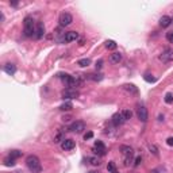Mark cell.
Wrapping results in <instances>:
<instances>
[{
	"label": "cell",
	"instance_id": "obj_1",
	"mask_svg": "<svg viewBox=\"0 0 173 173\" xmlns=\"http://www.w3.org/2000/svg\"><path fill=\"white\" fill-rule=\"evenodd\" d=\"M26 165H27V168H29L30 172H33V173L42 172L41 161H39V158H38L37 156H34V154L27 156V158H26Z\"/></svg>",
	"mask_w": 173,
	"mask_h": 173
},
{
	"label": "cell",
	"instance_id": "obj_2",
	"mask_svg": "<svg viewBox=\"0 0 173 173\" xmlns=\"http://www.w3.org/2000/svg\"><path fill=\"white\" fill-rule=\"evenodd\" d=\"M35 23L34 19L31 16H26L23 21V30H25V35L26 37H33L35 35Z\"/></svg>",
	"mask_w": 173,
	"mask_h": 173
},
{
	"label": "cell",
	"instance_id": "obj_3",
	"mask_svg": "<svg viewBox=\"0 0 173 173\" xmlns=\"http://www.w3.org/2000/svg\"><path fill=\"white\" fill-rule=\"evenodd\" d=\"M120 152L124 156V165H130L132 160V156H134V150H132L130 146H126V145H122L120 146Z\"/></svg>",
	"mask_w": 173,
	"mask_h": 173
},
{
	"label": "cell",
	"instance_id": "obj_4",
	"mask_svg": "<svg viewBox=\"0 0 173 173\" xmlns=\"http://www.w3.org/2000/svg\"><path fill=\"white\" fill-rule=\"evenodd\" d=\"M69 130L72 132L80 134V132H82L84 130H85V123H84V122H81V120H76V122H73V123L69 126Z\"/></svg>",
	"mask_w": 173,
	"mask_h": 173
},
{
	"label": "cell",
	"instance_id": "obj_5",
	"mask_svg": "<svg viewBox=\"0 0 173 173\" xmlns=\"http://www.w3.org/2000/svg\"><path fill=\"white\" fill-rule=\"evenodd\" d=\"M160 61L165 62V64H168V62H172L173 61V50L169 49V47H166V49L162 51V53L160 54Z\"/></svg>",
	"mask_w": 173,
	"mask_h": 173
},
{
	"label": "cell",
	"instance_id": "obj_6",
	"mask_svg": "<svg viewBox=\"0 0 173 173\" xmlns=\"http://www.w3.org/2000/svg\"><path fill=\"white\" fill-rule=\"evenodd\" d=\"M58 22H60V26H62V27H66V26H69L72 22H73V18H72V15H70L69 12H62L61 15H60V19H58Z\"/></svg>",
	"mask_w": 173,
	"mask_h": 173
},
{
	"label": "cell",
	"instance_id": "obj_7",
	"mask_svg": "<svg viewBox=\"0 0 173 173\" xmlns=\"http://www.w3.org/2000/svg\"><path fill=\"white\" fill-rule=\"evenodd\" d=\"M137 116H138V119L141 120V122H148L149 119V114H148V110H146V107L145 106H139V107L137 108Z\"/></svg>",
	"mask_w": 173,
	"mask_h": 173
},
{
	"label": "cell",
	"instance_id": "obj_8",
	"mask_svg": "<svg viewBox=\"0 0 173 173\" xmlns=\"http://www.w3.org/2000/svg\"><path fill=\"white\" fill-rule=\"evenodd\" d=\"M62 99H76V97H78V92L76 91V89H73V88H66L65 91H62L61 93Z\"/></svg>",
	"mask_w": 173,
	"mask_h": 173
},
{
	"label": "cell",
	"instance_id": "obj_9",
	"mask_svg": "<svg viewBox=\"0 0 173 173\" xmlns=\"http://www.w3.org/2000/svg\"><path fill=\"white\" fill-rule=\"evenodd\" d=\"M112 123H114V126H120V124L124 123V118H123V115H122V112L114 114V116H112Z\"/></svg>",
	"mask_w": 173,
	"mask_h": 173
},
{
	"label": "cell",
	"instance_id": "obj_10",
	"mask_svg": "<svg viewBox=\"0 0 173 173\" xmlns=\"http://www.w3.org/2000/svg\"><path fill=\"white\" fill-rule=\"evenodd\" d=\"M95 152L96 154H100V156H104L106 154V146H104L103 142H100V141H96L95 142Z\"/></svg>",
	"mask_w": 173,
	"mask_h": 173
},
{
	"label": "cell",
	"instance_id": "obj_11",
	"mask_svg": "<svg viewBox=\"0 0 173 173\" xmlns=\"http://www.w3.org/2000/svg\"><path fill=\"white\" fill-rule=\"evenodd\" d=\"M74 146H76V143L73 139H64L61 143L62 150H72V149H74Z\"/></svg>",
	"mask_w": 173,
	"mask_h": 173
},
{
	"label": "cell",
	"instance_id": "obj_12",
	"mask_svg": "<svg viewBox=\"0 0 173 173\" xmlns=\"http://www.w3.org/2000/svg\"><path fill=\"white\" fill-rule=\"evenodd\" d=\"M43 34H45V26H43L42 22H39V23L37 25V29H35V35H34V37L37 38V39H41V38L43 37Z\"/></svg>",
	"mask_w": 173,
	"mask_h": 173
},
{
	"label": "cell",
	"instance_id": "obj_13",
	"mask_svg": "<svg viewBox=\"0 0 173 173\" xmlns=\"http://www.w3.org/2000/svg\"><path fill=\"white\" fill-rule=\"evenodd\" d=\"M77 38H78V33H76V31H68V33H65V35H64V41L73 42V41H76Z\"/></svg>",
	"mask_w": 173,
	"mask_h": 173
},
{
	"label": "cell",
	"instance_id": "obj_14",
	"mask_svg": "<svg viewBox=\"0 0 173 173\" xmlns=\"http://www.w3.org/2000/svg\"><path fill=\"white\" fill-rule=\"evenodd\" d=\"M3 70H4L7 74H15V72H16V66L14 65V64H11V62H8V64H5L4 66H3Z\"/></svg>",
	"mask_w": 173,
	"mask_h": 173
},
{
	"label": "cell",
	"instance_id": "obj_15",
	"mask_svg": "<svg viewBox=\"0 0 173 173\" xmlns=\"http://www.w3.org/2000/svg\"><path fill=\"white\" fill-rule=\"evenodd\" d=\"M123 89L127 91L128 93H131V95H138V88H137L134 84H124Z\"/></svg>",
	"mask_w": 173,
	"mask_h": 173
},
{
	"label": "cell",
	"instance_id": "obj_16",
	"mask_svg": "<svg viewBox=\"0 0 173 173\" xmlns=\"http://www.w3.org/2000/svg\"><path fill=\"white\" fill-rule=\"evenodd\" d=\"M170 23H172V18L168 16V15H164V16L160 19V26L161 27H168Z\"/></svg>",
	"mask_w": 173,
	"mask_h": 173
},
{
	"label": "cell",
	"instance_id": "obj_17",
	"mask_svg": "<svg viewBox=\"0 0 173 173\" xmlns=\"http://www.w3.org/2000/svg\"><path fill=\"white\" fill-rule=\"evenodd\" d=\"M110 61H111L112 64H119V62L122 61V54L118 53V51L112 53L111 56H110Z\"/></svg>",
	"mask_w": 173,
	"mask_h": 173
},
{
	"label": "cell",
	"instance_id": "obj_18",
	"mask_svg": "<svg viewBox=\"0 0 173 173\" xmlns=\"http://www.w3.org/2000/svg\"><path fill=\"white\" fill-rule=\"evenodd\" d=\"M86 78L93 80V81H102V80H103V74H100V73H89V74H86Z\"/></svg>",
	"mask_w": 173,
	"mask_h": 173
},
{
	"label": "cell",
	"instance_id": "obj_19",
	"mask_svg": "<svg viewBox=\"0 0 173 173\" xmlns=\"http://www.w3.org/2000/svg\"><path fill=\"white\" fill-rule=\"evenodd\" d=\"M73 108V104L70 103V102H65V103H62L61 106H60V110L61 111H70Z\"/></svg>",
	"mask_w": 173,
	"mask_h": 173
},
{
	"label": "cell",
	"instance_id": "obj_20",
	"mask_svg": "<svg viewBox=\"0 0 173 173\" xmlns=\"http://www.w3.org/2000/svg\"><path fill=\"white\" fill-rule=\"evenodd\" d=\"M77 65H80L81 68H85V66L91 65V60H89V58H82V60H78Z\"/></svg>",
	"mask_w": 173,
	"mask_h": 173
},
{
	"label": "cell",
	"instance_id": "obj_21",
	"mask_svg": "<svg viewBox=\"0 0 173 173\" xmlns=\"http://www.w3.org/2000/svg\"><path fill=\"white\" fill-rule=\"evenodd\" d=\"M106 47L110 50H115L116 49V42L112 41V39H108V41H106Z\"/></svg>",
	"mask_w": 173,
	"mask_h": 173
},
{
	"label": "cell",
	"instance_id": "obj_22",
	"mask_svg": "<svg viewBox=\"0 0 173 173\" xmlns=\"http://www.w3.org/2000/svg\"><path fill=\"white\" fill-rule=\"evenodd\" d=\"M107 170L110 173H118V170H116V166H115V162H112V161H110L107 165Z\"/></svg>",
	"mask_w": 173,
	"mask_h": 173
},
{
	"label": "cell",
	"instance_id": "obj_23",
	"mask_svg": "<svg viewBox=\"0 0 173 173\" xmlns=\"http://www.w3.org/2000/svg\"><path fill=\"white\" fill-rule=\"evenodd\" d=\"M4 165L5 166H14V165H15V158H12L11 156H8L4 160Z\"/></svg>",
	"mask_w": 173,
	"mask_h": 173
},
{
	"label": "cell",
	"instance_id": "obj_24",
	"mask_svg": "<svg viewBox=\"0 0 173 173\" xmlns=\"http://www.w3.org/2000/svg\"><path fill=\"white\" fill-rule=\"evenodd\" d=\"M122 115H123L124 120H127V119H131L132 112L130 111V110H123V111H122Z\"/></svg>",
	"mask_w": 173,
	"mask_h": 173
},
{
	"label": "cell",
	"instance_id": "obj_25",
	"mask_svg": "<svg viewBox=\"0 0 173 173\" xmlns=\"http://www.w3.org/2000/svg\"><path fill=\"white\" fill-rule=\"evenodd\" d=\"M143 78H145V81H148V82H156V77H153V74H150V73H145Z\"/></svg>",
	"mask_w": 173,
	"mask_h": 173
},
{
	"label": "cell",
	"instance_id": "obj_26",
	"mask_svg": "<svg viewBox=\"0 0 173 173\" xmlns=\"http://www.w3.org/2000/svg\"><path fill=\"white\" fill-rule=\"evenodd\" d=\"M22 154H23V153H22L21 150H11V153H10V156L12 157V158H15V160H16L18 157H21Z\"/></svg>",
	"mask_w": 173,
	"mask_h": 173
},
{
	"label": "cell",
	"instance_id": "obj_27",
	"mask_svg": "<svg viewBox=\"0 0 173 173\" xmlns=\"http://www.w3.org/2000/svg\"><path fill=\"white\" fill-rule=\"evenodd\" d=\"M165 103L166 104H172L173 103V95L170 92H168L166 95H165Z\"/></svg>",
	"mask_w": 173,
	"mask_h": 173
},
{
	"label": "cell",
	"instance_id": "obj_28",
	"mask_svg": "<svg viewBox=\"0 0 173 173\" xmlns=\"http://www.w3.org/2000/svg\"><path fill=\"white\" fill-rule=\"evenodd\" d=\"M89 162H91L93 166H99L100 165V160L97 157H91V158H89Z\"/></svg>",
	"mask_w": 173,
	"mask_h": 173
},
{
	"label": "cell",
	"instance_id": "obj_29",
	"mask_svg": "<svg viewBox=\"0 0 173 173\" xmlns=\"http://www.w3.org/2000/svg\"><path fill=\"white\" fill-rule=\"evenodd\" d=\"M65 138H64V135H62L61 132H58L57 135L54 137V143H58V142H61V141H64Z\"/></svg>",
	"mask_w": 173,
	"mask_h": 173
},
{
	"label": "cell",
	"instance_id": "obj_30",
	"mask_svg": "<svg viewBox=\"0 0 173 173\" xmlns=\"http://www.w3.org/2000/svg\"><path fill=\"white\" fill-rule=\"evenodd\" d=\"M149 150H150V152H152L154 156H158V150H157V148L154 146V145H152V143L149 145Z\"/></svg>",
	"mask_w": 173,
	"mask_h": 173
},
{
	"label": "cell",
	"instance_id": "obj_31",
	"mask_svg": "<svg viewBox=\"0 0 173 173\" xmlns=\"http://www.w3.org/2000/svg\"><path fill=\"white\" fill-rule=\"evenodd\" d=\"M92 137H93V132H92V131H88L85 135H84V139H85V141H86V139H91Z\"/></svg>",
	"mask_w": 173,
	"mask_h": 173
},
{
	"label": "cell",
	"instance_id": "obj_32",
	"mask_svg": "<svg viewBox=\"0 0 173 173\" xmlns=\"http://www.w3.org/2000/svg\"><path fill=\"white\" fill-rule=\"evenodd\" d=\"M166 38H168V41L170 42V43H173V31H172V33L166 34Z\"/></svg>",
	"mask_w": 173,
	"mask_h": 173
},
{
	"label": "cell",
	"instance_id": "obj_33",
	"mask_svg": "<svg viewBox=\"0 0 173 173\" xmlns=\"http://www.w3.org/2000/svg\"><path fill=\"white\" fill-rule=\"evenodd\" d=\"M141 162H142V157H137V158H135V162H134V166H138Z\"/></svg>",
	"mask_w": 173,
	"mask_h": 173
},
{
	"label": "cell",
	"instance_id": "obj_34",
	"mask_svg": "<svg viewBox=\"0 0 173 173\" xmlns=\"http://www.w3.org/2000/svg\"><path fill=\"white\" fill-rule=\"evenodd\" d=\"M102 65H103V60H99V61L96 62V69H100Z\"/></svg>",
	"mask_w": 173,
	"mask_h": 173
},
{
	"label": "cell",
	"instance_id": "obj_35",
	"mask_svg": "<svg viewBox=\"0 0 173 173\" xmlns=\"http://www.w3.org/2000/svg\"><path fill=\"white\" fill-rule=\"evenodd\" d=\"M166 143H168L169 146H173V137H169L168 139H166Z\"/></svg>",
	"mask_w": 173,
	"mask_h": 173
},
{
	"label": "cell",
	"instance_id": "obj_36",
	"mask_svg": "<svg viewBox=\"0 0 173 173\" xmlns=\"http://www.w3.org/2000/svg\"><path fill=\"white\" fill-rule=\"evenodd\" d=\"M152 173H164V172H161L160 169H153V170H152Z\"/></svg>",
	"mask_w": 173,
	"mask_h": 173
},
{
	"label": "cell",
	"instance_id": "obj_37",
	"mask_svg": "<svg viewBox=\"0 0 173 173\" xmlns=\"http://www.w3.org/2000/svg\"><path fill=\"white\" fill-rule=\"evenodd\" d=\"M11 5H14V7H16V5H18V1H12V3H11Z\"/></svg>",
	"mask_w": 173,
	"mask_h": 173
},
{
	"label": "cell",
	"instance_id": "obj_38",
	"mask_svg": "<svg viewBox=\"0 0 173 173\" xmlns=\"http://www.w3.org/2000/svg\"><path fill=\"white\" fill-rule=\"evenodd\" d=\"M158 120H164V115H160V116H158Z\"/></svg>",
	"mask_w": 173,
	"mask_h": 173
}]
</instances>
